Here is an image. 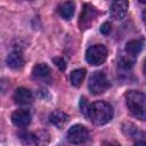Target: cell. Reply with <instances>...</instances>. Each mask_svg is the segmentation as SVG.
Returning a JSON list of instances; mask_svg holds the SVG:
<instances>
[{"label":"cell","mask_w":146,"mask_h":146,"mask_svg":"<svg viewBox=\"0 0 146 146\" xmlns=\"http://www.w3.org/2000/svg\"><path fill=\"white\" fill-rule=\"evenodd\" d=\"M110 86H111V83H110L106 74L100 71L94 72L88 82V88H89L90 92H92L94 95H99V94L105 92L110 88Z\"/></svg>","instance_id":"3957f363"},{"label":"cell","mask_w":146,"mask_h":146,"mask_svg":"<svg viewBox=\"0 0 146 146\" xmlns=\"http://www.w3.org/2000/svg\"><path fill=\"white\" fill-rule=\"evenodd\" d=\"M103 146H120L119 144H104Z\"/></svg>","instance_id":"cb8c5ba5"},{"label":"cell","mask_w":146,"mask_h":146,"mask_svg":"<svg viewBox=\"0 0 146 146\" xmlns=\"http://www.w3.org/2000/svg\"><path fill=\"white\" fill-rule=\"evenodd\" d=\"M133 146H146V140H139Z\"/></svg>","instance_id":"44dd1931"},{"label":"cell","mask_w":146,"mask_h":146,"mask_svg":"<svg viewBox=\"0 0 146 146\" xmlns=\"http://www.w3.org/2000/svg\"><path fill=\"white\" fill-rule=\"evenodd\" d=\"M143 46H144V43L141 40H131L125 44V51L129 56L135 58L141 51Z\"/></svg>","instance_id":"5bb4252c"},{"label":"cell","mask_w":146,"mask_h":146,"mask_svg":"<svg viewBox=\"0 0 146 146\" xmlns=\"http://www.w3.org/2000/svg\"><path fill=\"white\" fill-rule=\"evenodd\" d=\"M128 7H129L128 1H124V0L114 1L112 3V7H111L112 18L115 19V21H120V19L124 18L125 15H127V11H128Z\"/></svg>","instance_id":"52a82bcc"},{"label":"cell","mask_w":146,"mask_h":146,"mask_svg":"<svg viewBox=\"0 0 146 146\" xmlns=\"http://www.w3.org/2000/svg\"><path fill=\"white\" fill-rule=\"evenodd\" d=\"M125 103L133 116L146 120V95L137 90H130L125 94Z\"/></svg>","instance_id":"7a4b0ae2"},{"label":"cell","mask_w":146,"mask_h":146,"mask_svg":"<svg viewBox=\"0 0 146 146\" xmlns=\"http://www.w3.org/2000/svg\"><path fill=\"white\" fill-rule=\"evenodd\" d=\"M89 138L88 129L82 124H75L67 131V140L71 144H83Z\"/></svg>","instance_id":"5b68a950"},{"label":"cell","mask_w":146,"mask_h":146,"mask_svg":"<svg viewBox=\"0 0 146 146\" xmlns=\"http://www.w3.org/2000/svg\"><path fill=\"white\" fill-rule=\"evenodd\" d=\"M107 57V49L103 44L90 46L86 51V59L91 65H100L105 62Z\"/></svg>","instance_id":"277c9868"},{"label":"cell","mask_w":146,"mask_h":146,"mask_svg":"<svg viewBox=\"0 0 146 146\" xmlns=\"http://www.w3.org/2000/svg\"><path fill=\"white\" fill-rule=\"evenodd\" d=\"M143 21H144V23H145V25H146V9L143 11Z\"/></svg>","instance_id":"7402d4cb"},{"label":"cell","mask_w":146,"mask_h":146,"mask_svg":"<svg viewBox=\"0 0 146 146\" xmlns=\"http://www.w3.org/2000/svg\"><path fill=\"white\" fill-rule=\"evenodd\" d=\"M130 125H131V130H132L133 132H137V133H138V130H137V128H136V127H135L133 124H130ZM123 131L125 132V135H129V136H130L131 138H136V135L131 133V132H130L129 130H127V129H123Z\"/></svg>","instance_id":"ffe728a7"},{"label":"cell","mask_w":146,"mask_h":146,"mask_svg":"<svg viewBox=\"0 0 146 146\" xmlns=\"http://www.w3.org/2000/svg\"><path fill=\"white\" fill-rule=\"evenodd\" d=\"M97 17V10L95 7H92L91 5H88L86 3L82 11H81V15H80V18H79V25H80V29L81 30H84V29H88L92 22L95 21V18Z\"/></svg>","instance_id":"8992f818"},{"label":"cell","mask_w":146,"mask_h":146,"mask_svg":"<svg viewBox=\"0 0 146 146\" xmlns=\"http://www.w3.org/2000/svg\"><path fill=\"white\" fill-rule=\"evenodd\" d=\"M68 115L66 114V113H64V112H62V111H55V112H52L51 114H50V116H49V120H50V122L55 125V127H57V128H63L67 122H68Z\"/></svg>","instance_id":"7c38bea8"},{"label":"cell","mask_w":146,"mask_h":146,"mask_svg":"<svg viewBox=\"0 0 146 146\" xmlns=\"http://www.w3.org/2000/svg\"><path fill=\"white\" fill-rule=\"evenodd\" d=\"M7 65L14 70H18L24 65V58L23 55L19 51H13L7 56Z\"/></svg>","instance_id":"8fae6325"},{"label":"cell","mask_w":146,"mask_h":146,"mask_svg":"<svg viewBox=\"0 0 146 146\" xmlns=\"http://www.w3.org/2000/svg\"><path fill=\"white\" fill-rule=\"evenodd\" d=\"M74 8H75V3L73 1H65L58 6L57 10H58V14L64 19H71L74 14Z\"/></svg>","instance_id":"4fadbf2b"},{"label":"cell","mask_w":146,"mask_h":146,"mask_svg":"<svg viewBox=\"0 0 146 146\" xmlns=\"http://www.w3.org/2000/svg\"><path fill=\"white\" fill-rule=\"evenodd\" d=\"M19 139L24 146H36V135L31 132H24L19 135Z\"/></svg>","instance_id":"2e32d148"},{"label":"cell","mask_w":146,"mask_h":146,"mask_svg":"<svg viewBox=\"0 0 146 146\" xmlns=\"http://www.w3.org/2000/svg\"><path fill=\"white\" fill-rule=\"evenodd\" d=\"M84 116H87L94 124L103 125V124L108 123L112 120L113 107L106 102L98 100V102H95L88 105Z\"/></svg>","instance_id":"6da1fadb"},{"label":"cell","mask_w":146,"mask_h":146,"mask_svg":"<svg viewBox=\"0 0 146 146\" xmlns=\"http://www.w3.org/2000/svg\"><path fill=\"white\" fill-rule=\"evenodd\" d=\"M32 75L33 78L35 79H39V80H42L44 82H50L51 81V75H50V68L43 64V63H40V64H36L33 70H32Z\"/></svg>","instance_id":"9c48e42d"},{"label":"cell","mask_w":146,"mask_h":146,"mask_svg":"<svg viewBox=\"0 0 146 146\" xmlns=\"http://www.w3.org/2000/svg\"><path fill=\"white\" fill-rule=\"evenodd\" d=\"M52 60H54V63L58 66V68H59L60 71H65V68H66V63H65V60H64L63 58H60V57H55Z\"/></svg>","instance_id":"ac0fdd59"},{"label":"cell","mask_w":146,"mask_h":146,"mask_svg":"<svg viewBox=\"0 0 146 146\" xmlns=\"http://www.w3.org/2000/svg\"><path fill=\"white\" fill-rule=\"evenodd\" d=\"M143 71H144V73H145V75H146V59H145L144 65H143Z\"/></svg>","instance_id":"603a6c76"},{"label":"cell","mask_w":146,"mask_h":146,"mask_svg":"<svg viewBox=\"0 0 146 146\" xmlns=\"http://www.w3.org/2000/svg\"><path fill=\"white\" fill-rule=\"evenodd\" d=\"M11 121L16 127H21V128L27 127L31 122V114L27 110L24 108L17 110L11 114Z\"/></svg>","instance_id":"ba28073f"},{"label":"cell","mask_w":146,"mask_h":146,"mask_svg":"<svg viewBox=\"0 0 146 146\" xmlns=\"http://www.w3.org/2000/svg\"><path fill=\"white\" fill-rule=\"evenodd\" d=\"M14 100H15L16 104L27 105V104H31L32 103L33 96H32V92L27 88L21 87V88H18L15 91V94H14Z\"/></svg>","instance_id":"30bf717a"},{"label":"cell","mask_w":146,"mask_h":146,"mask_svg":"<svg viewBox=\"0 0 146 146\" xmlns=\"http://www.w3.org/2000/svg\"><path fill=\"white\" fill-rule=\"evenodd\" d=\"M100 32L103 33V34H108L110 32H111V24L110 23H104V24H102V26H100Z\"/></svg>","instance_id":"d6986e66"},{"label":"cell","mask_w":146,"mask_h":146,"mask_svg":"<svg viewBox=\"0 0 146 146\" xmlns=\"http://www.w3.org/2000/svg\"><path fill=\"white\" fill-rule=\"evenodd\" d=\"M36 135V146H46L49 143V133L46 131H39Z\"/></svg>","instance_id":"e0dca14e"},{"label":"cell","mask_w":146,"mask_h":146,"mask_svg":"<svg viewBox=\"0 0 146 146\" xmlns=\"http://www.w3.org/2000/svg\"><path fill=\"white\" fill-rule=\"evenodd\" d=\"M86 78V70L84 68H78V70H74L71 75H70V79H71V83L74 86V87H79L81 86L82 81L84 80Z\"/></svg>","instance_id":"9a60e30c"}]
</instances>
